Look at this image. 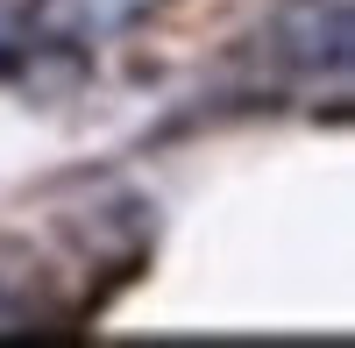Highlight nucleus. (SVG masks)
<instances>
[{
  "label": "nucleus",
  "instance_id": "obj_3",
  "mask_svg": "<svg viewBox=\"0 0 355 348\" xmlns=\"http://www.w3.org/2000/svg\"><path fill=\"white\" fill-rule=\"evenodd\" d=\"M36 50V21H28V0H0V78H15Z\"/></svg>",
  "mask_w": 355,
  "mask_h": 348
},
{
  "label": "nucleus",
  "instance_id": "obj_1",
  "mask_svg": "<svg viewBox=\"0 0 355 348\" xmlns=\"http://www.w3.org/2000/svg\"><path fill=\"white\" fill-rule=\"evenodd\" d=\"M164 0H28L36 21V50L43 57H93L107 43L135 36Z\"/></svg>",
  "mask_w": 355,
  "mask_h": 348
},
{
  "label": "nucleus",
  "instance_id": "obj_4",
  "mask_svg": "<svg viewBox=\"0 0 355 348\" xmlns=\"http://www.w3.org/2000/svg\"><path fill=\"white\" fill-rule=\"evenodd\" d=\"M15 320H21V299H15V284H8V277H0V334H8Z\"/></svg>",
  "mask_w": 355,
  "mask_h": 348
},
{
  "label": "nucleus",
  "instance_id": "obj_2",
  "mask_svg": "<svg viewBox=\"0 0 355 348\" xmlns=\"http://www.w3.org/2000/svg\"><path fill=\"white\" fill-rule=\"evenodd\" d=\"M263 43L299 78H341L348 71V0H284Z\"/></svg>",
  "mask_w": 355,
  "mask_h": 348
}]
</instances>
